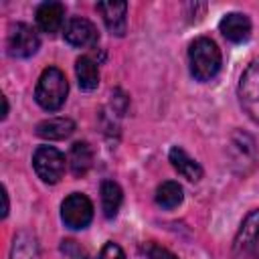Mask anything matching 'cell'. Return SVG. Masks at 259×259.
Returning <instances> with one entry per match:
<instances>
[{"instance_id":"15","label":"cell","mask_w":259,"mask_h":259,"mask_svg":"<svg viewBox=\"0 0 259 259\" xmlns=\"http://www.w3.org/2000/svg\"><path fill=\"white\" fill-rule=\"evenodd\" d=\"M121 200H123V192L119 184L113 180H103L101 182V208L107 219H113L119 212Z\"/></svg>"},{"instance_id":"2","label":"cell","mask_w":259,"mask_h":259,"mask_svg":"<svg viewBox=\"0 0 259 259\" xmlns=\"http://www.w3.org/2000/svg\"><path fill=\"white\" fill-rule=\"evenodd\" d=\"M67 93H69V83L65 73L57 67H47L36 81V89H34L36 103L47 111H57L63 107Z\"/></svg>"},{"instance_id":"14","label":"cell","mask_w":259,"mask_h":259,"mask_svg":"<svg viewBox=\"0 0 259 259\" xmlns=\"http://www.w3.org/2000/svg\"><path fill=\"white\" fill-rule=\"evenodd\" d=\"M75 75L77 83L83 91H93L99 85V67L89 57H79L75 63Z\"/></svg>"},{"instance_id":"23","label":"cell","mask_w":259,"mask_h":259,"mask_svg":"<svg viewBox=\"0 0 259 259\" xmlns=\"http://www.w3.org/2000/svg\"><path fill=\"white\" fill-rule=\"evenodd\" d=\"M2 105H4V109H2V119L8 115V101H6V97H2Z\"/></svg>"},{"instance_id":"16","label":"cell","mask_w":259,"mask_h":259,"mask_svg":"<svg viewBox=\"0 0 259 259\" xmlns=\"http://www.w3.org/2000/svg\"><path fill=\"white\" fill-rule=\"evenodd\" d=\"M93 164V150L87 142H77L69 152V166L75 176H83Z\"/></svg>"},{"instance_id":"12","label":"cell","mask_w":259,"mask_h":259,"mask_svg":"<svg viewBox=\"0 0 259 259\" xmlns=\"http://www.w3.org/2000/svg\"><path fill=\"white\" fill-rule=\"evenodd\" d=\"M168 158H170L174 170H176L178 174H182L186 180L198 182V180L202 178V168H200V164H198L194 158H190L180 146H174V148L170 150Z\"/></svg>"},{"instance_id":"9","label":"cell","mask_w":259,"mask_h":259,"mask_svg":"<svg viewBox=\"0 0 259 259\" xmlns=\"http://www.w3.org/2000/svg\"><path fill=\"white\" fill-rule=\"evenodd\" d=\"M219 30L231 42H245L251 36V20L243 12H229L221 18Z\"/></svg>"},{"instance_id":"11","label":"cell","mask_w":259,"mask_h":259,"mask_svg":"<svg viewBox=\"0 0 259 259\" xmlns=\"http://www.w3.org/2000/svg\"><path fill=\"white\" fill-rule=\"evenodd\" d=\"M36 26L47 32V34H55L61 30L63 20H65V6L61 2H42L36 8Z\"/></svg>"},{"instance_id":"20","label":"cell","mask_w":259,"mask_h":259,"mask_svg":"<svg viewBox=\"0 0 259 259\" xmlns=\"http://www.w3.org/2000/svg\"><path fill=\"white\" fill-rule=\"evenodd\" d=\"M97 259H125V253H123V249L119 245H115V243L109 241V243H105L101 247Z\"/></svg>"},{"instance_id":"10","label":"cell","mask_w":259,"mask_h":259,"mask_svg":"<svg viewBox=\"0 0 259 259\" xmlns=\"http://www.w3.org/2000/svg\"><path fill=\"white\" fill-rule=\"evenodd\" d=\"M97 10L103 16L107 30L115 36H123L127 28V4L125 2H99Z\"/></svg>"},{"instance_id":"3","label":"cell","mask_w":259,"mask_h":259,"mask_svg":"<svg viewBox=\"0 0 259 259\" xmlns=\"http://www.w3.org/2000/svg\"><path fill=\"white\" fill-rule=\"evenodd\" d=\"M65 154L53 146H38L32 154V168L45 184H57L65 174Z\"/></svg>"},{"instance_id":"22","label":"cell","mask_w":259,"mask_h":259,"mask_svg":"<svg viewBox=\"0 0 259 259\" xmlns=\"http://www.w3.org/2000/svg\"><path fill=\"white\" fill-rule=\"evenodd\" d=\"M2 200H4V208H2V219H6V214H8V192H6V188H2Z\"/></svg>"},{"instance_id":"7","label":"cell","mask_w":259,"mask_h":259,"mask_svg":"<svg viewBox=\"0 0 259 259\" xmlns=\"http://www.w3.org/2000/svg\"><path fill=\"white\" fill-rule=\"evenodd\" d=\"M257 239H259V208H253L241 223L237 235H235V241H233V253L237 257H243V255H249L255 245H257Z\"/></svg>"},{"instance_id":"8","label":"cell","mask_w":259,"mask_h":259,"mask_svg":"<svg viewBox=\"0 0 259 259\" xmlns=\"http://www.w3.org/2000/svg\"><path fill=\"white\" fill-rule=\"evenodd\" d=\"M65 40L71 45V47H77V49H85V47H93L97 45L99 40V32H97V26L87 20V18H71L65 26Z\"/></svg>"},{"instance_id":"17","label":"cell","mask_w":259,"mask_h":259,"mask_svg":"<svg viewBox=\"0 0 259 259\" xmlns=\"http://www.w3.org/2000/svg\"><path fill=\"white\" fill-rule=\"evenodd\" d=\"M182 198H184L182 186L178 182H174V180H166L156 188V204L166 208V210L176 208L182 202Z\"/></svg>"},{"instance_id":"13","label":"cell","mask_w":259,"mask_h":259,"mask_svg":"<svg viewBox=\"0 0 259 259\" xmlns=\"http://www.w3.org/2000/svg\"><path fill=\"white\" fill-rule=\"evenodd\" d=\"M75 132V121L69 117H49L36 125V136L42 140H65Z\"/></svg>"},{"instance_id":"6","label":"cell","mask_w":259,"mask_h":259,"mask_svg":"<svg viewBox=\"0 0 259 259\" xmlns=\"http://www.w3.org/2000/svg\"><path fill=\"white\" fill-rule=\"evenodd\" d=\"M40 47V38H38V32L24 24V22H16L10 32H8V40H6V49H8V55L14 57V59H28L32 57Z\"/></svg>"},{"instance_id":"19","label":"cell","mask_w":259,"mask_h":259,"mask_svg":"<svg viewBox=\"0 0 259 259\" xmlns=\"http://www.w3.org/2000/svg\"><path fill=\"white\" fill-rule=\"evenodd\" d=\"M63 251H65V255L71 257V259H91L89 253H87L83 247H79L75 241H71V239L63 241Z\"/></svg>"},{"instance_id":"4","label":"cell","mask_w":259,"mask_h":259,"mask_svg":"<svg viewBox=\"0 0 259 259\" xmlns=\"http://www.w3.org/2000/svg\"><path fill=\"white\" fill-rule=\"evenodd\" d=\"M239 101L245 113L259 123V59H253L239 79Z\"/></svg>"},{"instance_id":"5","label":"cell","mask_w":259,"mask_h":259,"mask_svg":"<svg viewBox=\"0 0 259 259\" xmlns=\"http://www.w3.org/2000/svg\"><path fill=\"white\" fill-rule=\"evenodd\" d=\"M61 219L69 229H75V231L85 229L93 219V202L85 194L73 192L61 204Z\"/></svg>"},{"instance_id":"21","label":"cell","mask_w":259,"mask_h":259,"mask_svg":"<svg viewBox=\"0 0 259 259\" xmlns=\"http://www.w3.org/2000/svg\"><path fill=\"white\" fill-rule=\"evenodd\" d=\"M146 259H178L172 251L160 247V245H150L146 249Z\"/></svg>"},{"instance_id":"1","label":"cell","mask_w":259,"mask_h":259,"mask_svg":"<svg viewBox=\"0 0 259 259\" xmlns=\"http://www.w3.org/2000/svg\"><path fill=\"white\" fill-rule=\"evenodd\" d=\"M188 63H190V73L196 81H210L221 71L223 57H221V51L212 38L198 36L190 42Z\"/></svg>"},{"instance_id":"18","label":"cell","mask_w":259,"mask_h":259,"mask_svg":"<svg viewBox=\"0 0 259 259\" xmlns=\"http://www.w3.org/2000/svg\"><path fill=\"white\" fill-rule=\"evenodd\" d=\"M10 259H40L36 239L28 233H18L12 243Z\"/></svg>"}]
</instances>
